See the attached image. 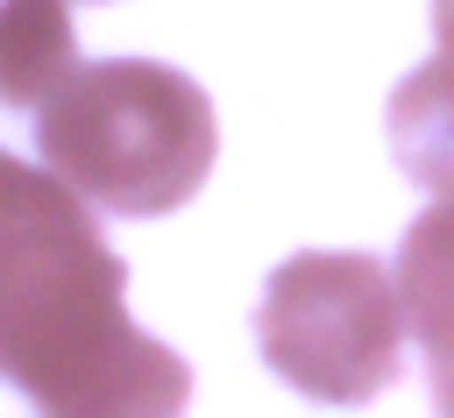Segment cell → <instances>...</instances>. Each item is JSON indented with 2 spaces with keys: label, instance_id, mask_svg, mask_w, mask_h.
I'll return each instance as SVG.
<instances>
[{
  "label": "cell",
  "instance_id": "7",
  "mask_svg": "<svg viewBox=\"0 0 454 418\" xmlns=\"http://www.w3.org/2000/svg\"><path fill=\"white\" fill-rule=\"evenodd\" d=\"M433 35H440V50L454 57V0H433Z\"/></svg>",
  "mask_w": 454,
  "mask_h": 418
},
{
  "label": "cell",
  "instance_id": "1",
  "mask_svg": "<svg viewBox=\"0 0 454 418\" xmlns=\"http://www.w3.org/2000/svg\"><path fill=\"white\" fill-rule=\"evenodd\" d=\"M0 383L43 411H177L192 368L128 319V269L85 198L0 149Z\"/></svg>",
  "mask_w": 454,
  "mask_h": 418
},
{
  "label": "cell",
  "instance_id": "5",
  "mask_svg": "<svg viewBox=\"0 0 454 418\" xmlns=\"http://www.w3.org/2000/svg\"><path fill=\"white\" fill-rule=\"evenodd\" d=\"M390 156L411 184L454 198V57H426L390 92Z\"/></svg>",
  "mask_w": 454,
  "mask_h": 418
},
{
  "label": "cell",
  "instance_id": "4",
  "mask_svg": "<svg viewBox=\"0 0 454 418\" xmlns=\"http://www.w3.org/2000/svg\"><path fill=\"white\" fill-rule=\"evenodd\" d=\"M397 305L404 333L433 368V397L454 411V198L426 205L397 241Z\"/></svg>",
  "mask_w": 454,
  "mask_h": 418
},
{
  "label": "cell",
  "instance_id": "3",
  "mask_svg": "<svg viewBox=\"0 0 454 418\" xmlns=\"http://www.w3.org/2000/svg\"><path fill=\"white\" fill-rule=\"evenodd\" d=\"M255 340L291 390L369 404L404 354L397 276L376 255H291L255 305Z\"/></svg>",
  "mask_w": 454,
  "mask_h": 418
},
{
  "label": "cell",
  "instance_id": "6",
  "mask_svg": "<svg viewBox=\"0 0 454 418\" xmlns=\"http://www.w3.org/2000/svg\"><path fill=\"white\" fill-rule=\"evenodd\" d=\"M78 64L64 0H0V106H43Z\"/></svg>",
  "mask_w": 454,
  "mask_h": 418
},
{
  "label": "cell",
  "instance_id": "2",
  "mask_svg": "<svg viewBox=\"0 0 454 418\" xmlns=\"http://www.w3.org/2000/svg\"><path fill=\"white\" fill-rule=\"evenodd\" d=\"M35 149L43 170H57L85 205L156 220L206 184L220 128L199 78L149 57H114L64 71V85L35 106Z\"/></svg>",
  "mask_w": 454,
  "mask_h": 418
}]
</instances>
